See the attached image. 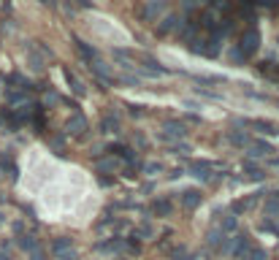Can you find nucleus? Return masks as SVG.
<instances>
[{
	"label": "nucleus",
	"instance_id": "obj_18",
	"mask_svg": "<svg viewBox=\"0 0 279 260\" xmlns=\"http://www.w3.org/2000/svg\"><path fill=\"white\" fill-rule=\"evenodd\" d=\"M230 144H236V146H244L247 144V136H244V133H230Z\"/></svg>",
	"mask_w": 279,
	"mask_h": 260
},
{
	"label": "nucleus",
	"instance_id": "obj_21",
	"mask_svg": "<svg viewBox=\"0 0 279 260\" xmlns=\"http://www.w3.org/2000/svg\"><path fill=\"white\" fill-rule=\"evenodd\" d=\"M44 103L46 106H57L60 103V95H57V92H46V95H44Z\"/></svg>",
	"mask_w": 279,
	"mask_h": 260
},
{
	"label": "nucleus",
	"instance_id": "obj_20",
	"mask_svg": "<svg viewBox=\"0 0 279 260\" xmlns=\"http://www.w3.org/2000/svg\"><path fill=\"white\" fill-rule=\"evenodd\" d=\"M68 246H71L68 238H57V241H55V252H57V255H60V252H68Z\"/></svg>",
	"mask_w": 279,
	"mask_h": 260
},
{
	"label": "nucleus",
	"instance_id": "obj_22",
	"mask_svg": "<svg viewBox=\"0 0 279 260\" xmlns=\"http://www.w3.org/2000/svg\"><path fill=\"white\" fill-rule=\"evenodd\" d=\"M30 68H33V71H44V60L33 55V57H30Z\"/></svg>",
	"mask_w": 279,
	"mask_h": 260
},
{
	"label": "nucleus",
	"instance_id": "obj_11",
	"mask_svg": "<svg viewBox=\"0 0 279 260\" xmlns=\"http://www.w3.org/2000/svg\"><path fill=\"white\" fill-rule=\"evenodd\" d=\"M101 130H103V133H117V130H119V117H117V114H106V117L101 119Z\"/></svg>",
	"mask_w": 279,
	"mask_h": 260
},
{
	"label": "nucleus",
	"instance_id": "obj_4",
	"mask_svg": "<svg viewBox=\"0 0 279 260\" xmlns=\"http://www.w3.org/2000/svg\"><path fill=\"white\" fill-rule=\"evenodd\" d=\"M187 171H190V176H195V179H209L211 163L209 160H192V163L187 165Z\"/></svg>",
	"mask_w": 279,
	"mask_h": 260
},
{
	"label": "nucleus",
	"instance_id": "obj_23",
	"mask_svg": "<svg viewBox=\"0 0 279 260\" xmlns=\"http://www.w3.org/2000/svg\"><path fill=\"white\" fill-rule=\"evenodd\" d=\"M268 211H279V195H274L268 201Z\"/></svg>",
	"mask_w": 279,
	"mask_h": 260
},
{
	"label": "nucleus",
	"instance_id": "obj_9",
	"mask_svg": "<svg viewBox=\"0 0 279 260\" xmlns=\"http://www.w3.org/2000/svg\"><path fill=\"white\" fill-rule=\"evenodd\" d=\"M163 11H165V0H147V9H144L147 19H157Z\"/></svg>",
	"mask_w": 279,
	"mask_h": 260
},
{
	"label": "nucleus",
	"instance_id": "obj_8",
	"mask_svg": "<svg viewBox=\"0 0 279 260\" xmlns=\"http://www.w3.org/2000/svg\"><path fill=\"white\" fill-rule=\"evenodd\" d=\"M92 71H95V76L101 79V82H114V76H111V68L106 63H101V60H92Z\"/></svg>",
	"mask_w": 279,
	"mask_h": 260
},
{
	"label": "nucleus",
	"instance_id": "obj_12",
	"mask_svg": "<svg viewBox=\"0 0 279 260\" xmlns=\"http://www.w3.org/2000/svg\"><path fill=\"white\" fill-rule=\"evenodd\" d=\"M63 73H65V82H68V87L76 92V95H84V92H87V87H84V82H79V79H76L71 71H63Z\"/></svg>",
	"mask_w": 279,
	"mask_h": 260
},
{
	"label": "nucleus",
	"instance_id": "obj_5",
	"mask_svg": "<svg viewBox=\"0 0 279 260\" xmlns=\"http://www.w3.org/2000/svg\"><path fill=\"white\" fill-rule=\"evenodd\" d=\"M249 125H252L255 130L265 133V136H279V125H276V122H268V119H252Z\"/></svg>",
	"mask_w": 279,
	"mask_h": 260
},
{
	"label": "nucleus",
	"instance_id": "obj_6",
	"mask_svg": "<svg viewBox=\"0 0 279 260\" xmlns=\"http://www.w3.org/2000/svg\"><path fill=\"white\" fill-rule=\"evenodd\" d=\"M179 28H182V17H179V14H168L163 19V25H160V36H165V33H176Z\"/></svg>",
	"mask_w": 279,
	"mask_h": 260
},
{
	"label": "nucleus",
	"instance_id": "obj_30",
	"mask_svg": "<svg viewBox=\"0 0 279 260\" xmlns=\"http://www.w3.org/2000/svg\"><path fill=\"white\" fill-rule=\"evenodd\" d=\"M38 3H44V6H55V0H38Z\"/></svg>",
	"mask_w": 279,
	"mask_h": 260
},
{
	"label": "nucleus",
	"instance_id": "obj_32",
	"mask_svg": "<svg viewBox=\"0 0 279 260\" xmlns=\"http://www.w3.org/2000/svg\"><path fill=\"white\" fill-rule=\"evenodd\" d=\"M33 260H44V255H33Z\"/></svg>",
	"mask_w": 279,
	"mask_h": 260
},
{
	"label": "nucleus",
	"instance_id": "obj_17",
	"mask_svg": "<svg viewBox=\"0 0 279 260\" xmlns=\"http://www.w3.org/2000/svg\"><path fill=\"white\" fill-rule=\"evenodd\" d=\"M98 171H106V173H111V171H117V160L114 157H106V160H101V165H98Z\"/></svg>",
	"mask_w": 279,
	"mask_h": 260
},
{
	"label": "nucleus",
	"instance_id": "obj_14",
	"mask_svg": "<svg viewBox=\"0 0 279 260\" xmlns=\"http://www.w3.org/2000/svg\"><path fill=\"white\" fill-rule=\"evenodd\" d=\"M152 211H155V214H160V217L171 214V201H165V198H157V201H152Z\"/></svg>",
	"mask_w": 279,
	"mask_h": 260
},
{
	"label": "nucleus",
	"instance_id": "obj_13",
	"mask_svg": "<svg viewBox=\"0 0 279 260\" xmlns=\"http://www.w3.org/2000/svg\"><path fill=\"white\" fill-rule=\"evenodd\" d=\"M74 41H76V49H79V55H82V57H87L90 63H92V60H98V52L92 49L90 44H84L82 38H74Z\"/></svg>",
	"mask_w": 279,
	"mask_h": 260
},
{
	"label": "nucleus",
	"instance_id": "obj_7",
	"mask_svg": "<svg viewBox=\"0 0 279 260\" xmlns=\"http://www.w3.org/2000/svg\"><path fill=\"white\" fill-rule=\"evenodd\" d=\"M203 201V192L201 190H184L182 192V203L187 206V209H195V206H201Z\"/></svg>",
	"mask_w": 279,
	"mask_h": 260
},
{
	"label": "nucleus",
	"instance_id": "obj_10",
	"mask_svg": "<svg viewBox=\"0 0 279 260\" xmlns=\"http://www.w3.org/2000/svg\"><path fill=\"white\" fill-rule=\"evenodd\" d=\"M271 144H265V141H255V144H249V155L252 157H268L271 155Z\"/></svg>",
	"mask_w": 279,
	"mask_h": 260
},
{
	"label": "nucleus",
	"instance_id": "obj_26",
	"mask_svg": "<svg viewBox=\"0 0 279 260\" xmlns=\"http://www.w3.org/2000/svg\"><path fill=\"white\" fill-rule=\"evenodd\" d=\"M130 114H133V117H141V114H144L141 106H130Z\"/></svg>",
	"mask_w": 279,
	"mask_h": 260
},
{
	"label": "nucleus",
	"instance_id": "obj_31",
	"mask_svg": "<svg viewBox=\"0 0 279 260\" xmlns=\"http://www.w3.org/2000/svg\"><path fill=\"white\" fill-rule=\"evenodd\" d=\"M238 3H241V6H249V3H255V0H238Z\"/></svg>",
	"mask_w": 279,
	"mask_h": 260
},
{
	"label": "nucleus",
	"instance_id": "obj_15",
	"mask_svg": "<svg viewBox=\"0 0 279 260\" xmlns=\"http://www.w3.org/2000/svg\"><path fill=\"white\" fill-rule=\"evenodd\" d=\"M228 60H230L233 65H244V63H247V55L238 49V44H233V46H230V52H228Z\"/></svg>",
	"mask_w": 279,
	"mask_h": 260
},
{
	"label": "nucleus",
	"instance_id": "obj_29",
	"mask_svg": "<svg viewBox=\"0 0 279 260\" xmlns=\"http://www.w3.org/2000/svg\"><path fill=\"white\" fill-rule=\"evenodd\" d=\"M260 3H263V6H276L279 0H260Z\"/></svg>",
	"mask_w": 279,
	"mask_h": 260
},
{
	"label": "nucleus",
	"instance_id": "obj_24",
	"mask_svg": "<svg viewBox=\"0 0 279 260\" xmlns=\"http://www.w3.org/2000/svg\"><path fill=\"white\" fill-rule=\"evenodd\" d=\"M19 244H22L25 249H33V238L30 236H22V241H19Z\"/></svg>",
	"mask_w": 279,
	"mask_h": 260
},
{
	"label": "nucleus",
	"instance_id": "obj_3",
	"mask_svg": "<svg viewBox=\"0 0 279 260\" xmlns=\"http://www.w3.org/2000/svg\"><path fill=\"white\" fill-rule=\"evenodd\" d=\"M65 133H71V136H84V133H87V117L74 114L68 122H65Z\"/></svg>",
	"mask_w": 279,
	"mask_h": 260
},
{
	"label": "nucleus",
	"instance_id": "obj_19",
	"mask_svg": "<svg viewBox=\"0 0 279 260\" xmlns=\"http://www.w3.org/2000/svg\"><path fill=\"white\" fill-rule=\"evenodd\" d=\"M160 171H163L160 163H147L144 165V173H149V176H155V173H160Z\"/></svg>",
	"mask_w": 279,
	"mask_h": 260
},
{
	"label": "nucleus",
	"instance_id": "obj_1",
	"mask_svg": "<svg viewBox=\"0 0 279 260\" xmlns=\"http://www.w3.org/2000/svg\"><path fill=\"white\" fill-rule=\"evenodd\" d=\"M238 49L247 55V60L260 49V33H257V28H249V30L241 33V38H238Z\"/></svg>",
	"mask_w": 279,
	"mask_h": 260
},
{
	"label": "nucleus",
	"instance_id": "obj_33",
	"mask_svg": "<svg viewBox=\"0 0 279 260\" xmlns=\"http://www.w3.org/2000/svg\"><path fill=\"white\" fill-rule=\"evenodd\" d=\"M3 217H6V214H3V211H0V225H3Z\"/></svg>",
	"mask_w": 279,
	"mask_h": 260
},
{
	"label": "nucleus",
	"instance_id": "obj_34",
	"mask_svg": "<svg viewBox=\"0 0 279 260\" xmlns=\"http://www.w3.org/2000/svg\"><path fill=\"white\" fill-rule=\"evenodd\" d=\"M276 41H279V36H276Z\"/></svg>",
	"mask_w": 279,
	"mask_h": 260
},
{
	"label": "nucleus",
	"instance_id": "obj_25",
	"mask_svg": "<svg viewBox=\"0 0 279 260\" xmlns=\"http://www.w3.org/2000/svg\"><path fill=\"white\" fill-rule=\"evenodd\" d=\"M230 228H236V217H228V219H225V230H230Z\"/></svg>",
	"mask_w": 279,
	"mask_h": 260
},
{
	"label": "nucleus",
	"instance_id": "obj_16",
	"mask_svg": "<svg viewBox=\"0 0 279 260\" xmlns=\"http://www.w3.org/2000/svg\"><path fill=\"white\" fill-rule=\"evenodd\" d=\"M244 171H247V176L255 179V182H263V179H265V173L257 168V165H252V163H244Z\"/></svg>",
	"mask_w": 279,
	"mask_h": 260
},
{
	"label": "nucleus",
	"instance_id": "obj_27",
	"mask_svg": "<svg viewBox=\"0 0 279 260\" xmlns=\"http://www.w3.org/2000/svg\"><path fill=\"white\" fill-rule=\"evenodd\" d=\"M98 182H101V187H111V179H109V176H101Z\"/></svg>",
	"mask_w": 279,
	"mask_h": 260
},
{
	"label": "nucleus",
	"instance_id": "obj_28",
	"mask_svg": "<svg viewBox=\"0 0 279 260\" xmlns=\"http://www.w3.org/2000/svg\"><path fill=\"white\" fill-rule=\"evenodd\" d=\"M184 9L192 11V9H195V0H184Z\"/></svg>",
	"mask_w": 279,
	"mask_h": 260
},
{
	"label": "nucleus",
	"instance_id": "obj_2",
	"mask_svg": "<svg viewBox=\"0 0 279 260\" xmlns=\"http://www.w3.org/2000/svg\"><path fill=\"white\" fill-rule=\"evenodd\" d=\"M163 141H182V138H187V125L184 122H176V119H168V122L163 125Z\"/></svg>",
	"mask_w": 279,
	"mask_h": 260
}]
</instances>
